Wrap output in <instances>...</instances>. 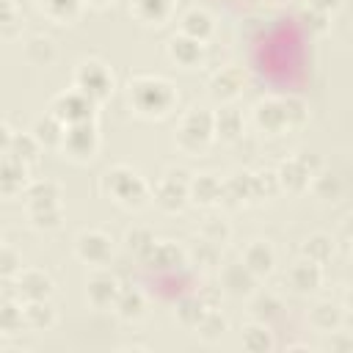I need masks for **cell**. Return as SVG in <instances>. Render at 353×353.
Returning <instances> with one entry per match:
<instances>
[{"label":"cell","instance_id":"1","mask_svg":"<svg viewBox=\"0 0 353 353\" xmlns=\"http://www.w3.org/2000/svg\"><path fill=\"white\" fill-rule=\"evenodd\" d=\"M130 102L143 113V116H163L174 108L176 91L168 80L154 77V74H138L130 80Z\"/></svg>","mask_w":353,"mask_h":353},{"label":"cell","instance_id":"2","mask_svg":"<svg viewBox=\"0 0 353 353\" xmlns=\"http://www.w3.org/2000/svg\"><path fill=\"white\" fill-rule=\"evenodd\" d=\"M105 190L108 193H113L121 204H141L143 199H146V185H143V179L132 171V168H127V165H116V168H110L108 174H105Z\"/></svg>","mask_w":353,"mask_h":353},{"label":"cell","instance_id":"3","mask_svg":"<svg viewBox=\"0 0 353 353\" xmlns=\"http://www.w3.org/2000/svg\"><path fill=\"white\" fill-rule=\"evenodd\" d=\"M212 113L207 110H190L185 119H182V127H179V146L185 152H201L212 135Z\"/></svg>","mask_w":353,"mask_h":353},{"label":"cell","instance_id":"4","mask_svg":"<svg viewBox=\"0 0 353 353\" xmlns=\"http://www.w3.org/2000/svg\"><path fill=\"white\" fill-rule=\"evenodd\" d=\"M97 143H99V135H97V127H94L91 119L66 124L63 138H61V146H63L72 157H77V160L91 157V154L97 152Z\"/></svg>","mask_w":353,"mask_h":353},{"label":"cell","instance_id":"5","mask_svg":"<svg viewBox=\"0 0 353 353\" xmlns=\"http://www.w3.org/2000/svg\"><path fill=\"white\" fill-rule=\"evenodd\" d=\"M74 83L88 99H105L113 91V77L99 61L80 63V69L74 72Z\"/></svg>","mask_w":353,"mask_h":353},{"label":"cell","instance_id":"6","mask_svg":"<svg viewBox=\"0 0 353 353\" xmlns=\"http://www.w3.org/2000/svg\"><path fill=\"white\" fill-rule=\"evenodd\" d=\"M317 168H320V160H317V157L301 154V157L284 160L276 176H279V185H281V188H287V190H303V188L309 185V179L314 176Z\"/></svg>","mask_w":353,"mask_h":353},{"label":"cell","instance_id":"7","mask_svg":"<svg viewBox=\"0 0 353 353\" xmlns=\"http://www.w3.org/2000/svg\"><path fill=\"white\" fill-rule=\"evenodd\" d=\"M91 110H94V99H88L83 91H69L52 99V116H58L63 124L85 121L91 119Z\"/></svg>","mask_w":353,"mask_h":353},{"label":"cell","instance_id":"8","mask_svg":"<svg viewBox=\"0 0 353 353\" xmlns=\"http://www.w3.org/2000/svg\"><path fill=\"white\" fill-rule=\"evenodd\" d=\"M185 171H168V176L154 188V201L168 210V212H176L182 210L185 204V196H188V182H185Z\"/></svg>","mask_w":353,"mask_h":353},{"label":"cell","instance_id":"9","mask_svg":"<svg viewBox=\"0 0 353 353\" xmlns=\"http://www.w3.org/2000/svg\"><path fill=\"white\" fill-rule=\"evenodd\" d=\"M17 292L25 301H44L52 292V281L41 270H22L17 276Z\"/></svg>","mask_w":353,"mask_h":353},{"label":"cell","instance_id":"10","mask_svg":"<svg viewBox=\"0 0 353 353\" xmlns=\"http://www.w3.org/2000/svg\"><path fill=\"white\" fill-rule=\"evenodd\" d=\"M77 256L85 262H105L110 256V240L102 232H83L77 237Z\"/></svg>","mask_w":353,"mask_h":353},{"label":"cell","instance_id":"11","mask_svg":"<svg viewBox=\"0 0 353 353\" xmlns=\"http://www.w3.org/2000/svg\"><path fill=\"white\" fill-rule=\"evenodd\" d=\"M25 163L17 160L14 154H6L0 157V193H17L22 185H25Z\"/></svg>","mask_w":353,"mask_h":353},{"label":"cell","instance_id":"12","mask_svg":"<svg viewBox=\"0 0 353 353\" xmlns=\"http://www.w3.org/2000/svg\"><path fill=\"white\" fill-rule=\"evenodd\" d=\"M256 121L259 127H265L268 132H281L287 130V116H284V108H281V99H265L256 105Z\"/></svg>","mask_w":353,"mask_h":353},{"label":"cell","instance_id":"13","mask_svg":"<svg viewBox=\"0 0 353 353\" xmlns=\"http://www.w3.org/2000/svg\"><path fill=\"white\" fill-rule=\"evenodd\" d=\"M63 130H66V124H63L58 116L47 113V116H41V119H36V124H33V138L39 141V146H41V143H44V146H55V143H61Z\"/></svg>","mask_w":353,"mask_h":353},{"label":"cell","instance_id":"14","mask_svg":"<svg viewBox=\"0 0 353 353\" xmlns=\"http://www.w3.org/2000/svg\"><path fill=\"white\" fill-rule=\"evenodd\" d=\"M243 265L254 273V276H265V273H270L273 270V251L265 245V243H251L248 248H245V254H243Z\"/></svg>","mask_w":353,"mask_h":353},{"label":"cell","instance_id":"15","mask_svg":"<svg viewBox=\"0 0 353 353\" xmlns=\"http://www.w3.org/2000/svg\"><path fill=\"white\" fill-rule=\"evenodd\" d=\"M168 52H171V58L174 61H179L182 66H193L199 58H201V41H196V39H190V36H174L171 41H168Z\"/></svg>","mask_w":353,"mask_h":353},{"label":"cell","instance_id":"16","mask_svg":"<svg viewBox=\"0 0 353 353\" xmlns=\"http://www.w3.org/2000/svg\"><path fill=\"white\" fill-rule=\"evenodd\" d=\"M290 281H292V287L301 290V292L317 290V287H320V265L312 262V259L298 262V265L290 270Z\"/></svg>","mask_w":353,"mask_h":353},{"label":"cell","instance_id":"17","mask_svg":"<svg viewBox=\"0 0 353 353\" xmlns=\"http://www.w3.org/2000/svg\"><path fill=\"white\" fill-rule=\"evenodd\" d=\"M116 295H119V284H116V279L110 273L91 276V281H88V298L97 306H108L110 301H116Z\"/></svg>","mask_w":353,"mask_h":353},{"label":"cell","instance_id":"18","mask_svg":"<svg viewBox=\"0 0 353 353\" xmlns=\"http://www.w3.org/2000/svg\"><path fill=\"white\" fill-rule=\"evenodd\" d=\"M188 193L199 204H215V201H221V182L212 174H201L188 185Z\"/></svg>","mask_w":353,"mask_h":353},{"label":"cell","instance_id":"19","mask_svg":"<svg viewBox=\"0 0 353 353\" xmlns=\"http://www.w3.org/2000/svg\"><path fill=\"white\" fill-rule=\"evenodd\" d=\"M149 265L152 268H160V270H168V268H179L185 254L174 245V243H154L152 251H149Z\"/></svg>","mask_w":353,"mask_h":353},{"label":"cell","instance_id":"20","mask_svg":"<svg viewBox=\"0 0 353 353\" xmlns=\"http://www.w3.org/2000/svg\"><path fill=\"white\" fill-rule=\"evenodd\" d=\"M212 130H215L221 138L234 141V138L243 132V116H240L237 110H232V108H223V110H218V113L212 116Z\"/></svg>","mask_w":353,"mask_h":353},{"label":"cell","instance_id":"21","mask_svg":"<svg viewBox=\"0 0 353 353\" xmlns=\"http://www.w3.org/2000/svg\"><path fill=\"white\" fill-rule=\"evenodd\" d=\"M243 88V74L237 69H223L221 74L212 77V97L218 99H232Z\"/></svg>","mask_w":353,"mask_h":353},{"label":"cell","instance_id":"22","mask_svg":"<svg viewBox=\"0 0 353 353\" xmlns=\"http://www.w3.org/2000/svg\"><path fill=\"white\" fill-rule=\"evenodd\" d=\"M210 30H212V22H210V17H207L204 11L193 8V11H188V14L182 17V33H185V36H190V39H196V41H204V39L210 36Z\"/></svg>","mask_w":353,"mask_h":353},{"label":"cell","instance_id":"23","mask_svg":"<svg viewBox=\"0 0 353 353\" xmlns=\"http://www.w3.org/2000/svg\"><path fill=\"white\" fill-rule=\"evenodd\" d=\"M223 284H226L234 295L251 292V287H254V273H251L245 265H229V268L223 270Z\"/></svg>","mask_w":353,"mask_h":353},{"label":"cell","instance_id":"24","mask_svg":"<svg viewBox=\"0 0 353 353\" xmlns=\"http://www.w3.org/2000/svg\"><path fill=\"white\" fill-rule=\"evenodd\" d=\"M132 11L143 22H160L171 11V0H132Z\"/></svg>","mask_w":353,"mask_h":353},{"label":"cell","instance_id":"25","mask_svg":"<svg viewBox=\"0 0 353 353\" xmlns=\"http://www.w3.org/2000/svg\"><path fill=\"white\" fill-rule=\"evenodd\" d=\"M28 199H30V210H39V207H55V204H58V185L50 182V179L36 182V185H30Z\"/></svg>","mask_w":353,"mask_h":353},{"label":"cell","instance_id":"26","mask_svg":"<svg viewBox=\"0 0 353 353\" xmlns=\"http://www.w3.org/2000/svg\"><path fill=\"white\" fill-rule=\"evenodd\" d=\"M8 154H14V157H17V160H22V163H30V160H36V154H39V141L33 138V132L11 135Z\"/></svg>","mask_w":353,"mask_h":353},{"label":"cell","instance_id":"27","mask_svg":"<svg viewBox=\"0 0 353 353\" xmlns=\"http://www.w3.org/2000/svg\"><path fill=\"white\" fill-rule=\"evenodd\" d=\"M22 323L33 328H44L52 323V309L44 301H28V306H22Z\"/></svg>","mask_w":353,"mask_h":353},{"label":"cell","instance_id":"28","mask_svg":"<svg viewBox=\"0 0 353 353\" xmlns=\"http://www.w3.org/2000/svg\"><path fill=\"white\" fill-rule=\"evenodd\" d=\"M232 199V201H243L251 199V174H237L229 182L221 185V199Z\"/></svg>","mask_w":353,"mask_h":353},{"label":"cell","instance_id":"29","mask_svg":"<svg viewBox=\"0 0 353 353\" xmlns=\"http://www.w3.org/2000/svg\"><path fill=\"white\" fill-rule=\"evenodd\" d=\"M303 254H306V259H312V262L323 265V262H328V259H331L334 245H331V240H328L325 234H314V237H309V240H306Z\"/></svg>","mask_w":353,"mask_h":353},{"label":"cell","instance_id":"30","mask_svg":"<svg viewBox=\"0 0 353 353\" xmlns=\"http://www.w3.org/2000/svg\"><path fill=\"white\" fill-rule=\"evenodd\" d=\"M116 309L121 312V317H138L143 309V295L138 290H119L116 295Z\"/></svg>","mask_w":353,"mask_h":353},{"label":"cell","instance_id":"31","mask_svg":"<svg viewBox=\"0 0 353 353\" xmlns=\"http://www.w3.org/2000/svg\"><path fill=\"white\" fill-rule=\"evenodd\" d=\"M243 345H245V350H251V353H262V350H270V334H268V328L265 325H248L245 331H243Z\"/></svg>","mask_w":353,"mask_h":353},{"label":"cell","instance_id":"32","mask_svg":"<svg viewBox=\"0 0 353 353\" xmlns=\"http://www.w3.org/2000/svg\"><path fill=\"white\" fill-rule=\"evenodd\" d=\"M25 52H28V58L33 61V63H50L52 58H55V47H52V41L50 39H44V36H36V39H30L28 41V47H25Z\"/></svg>","mask_w":353,"mask_h":353},{"label":"cell","instance_id":"33","mask_svg":"<svg viewBox=\"0 0 353 353\" xmlns=\"http://www.w3.org/2000/svg\"><path fill=\"white\" fill-rule=\"evenodd\" d=\"M279 190V176L270 174V171H262V174H251V199H265V196H273Z\"/></svg>","mask_w":353,"mask_h":353},{"label":"cell","instance_id":"34","mask_svg":"<svg viewBox=\"0 0 353 353\" xmlns=\"http://www.w3.org/2000/svg\"><path fill=\"white\" fill-rule=\"evenodd\" d=\"M196 328H199V334H201L204 339H218V336L223 334V328H226V320H223L218 312L207 309V312L201 314V320L196 323Z\"/></svg>","mask_w":353,"mask_h":353},{"label":"cell","instance_id":"35","mask_svg":"<svg viewBox=\"0 0 353 353\" xmlns=\"http://www.w3.org/2000/svg\"><path fill=\"white\" fill-rule=\"evenodd\" d=\"M22 325V309L11 298H0V331H17Z\"/></svg>","mask_w":353,"mask_h":353},{"label":"cell","instance_id":"36","mask_svg":"<svg viewBox=\"0 0 353 353\" xmlns=\"http://www.w3.org/2000/svg\"><path fill=\"white\" fill-rule=\"evenodd\" d=\"M39 6L52 17V19H72L80 8V0H39Z\"/></svg>","mask_w":353,"mask_h":353},{"label":"cell","instance_id":"37","mask_svg":"<svg viewBox=\"0 0 353 353\" xmlns=\"http://www.w3.org/2000/svg\"><path fill=\"white\" fill-rule=\"evenodd\" d=\"M152 245H154V237H152L149 229H141V226H138V229H130V232H127V248L135 251V254H141L143 259L149 256Z\"/></svg>","mask_w":353,"mask_h":353},{"label":"cell","instance_id":"38","mask_svg":"<svg viewBox=\"0 0 353 353\" xmlns=\"http://www.w3.org/2000/svg\"><path fill=\"white\" fill-rule=\"evenodd\" d=\"M312 323H314L317 328H323V331H331V328L339 325V309L331 306V303H317V306L312 309Z\"/></svg>","mask_w":353,"mask_h":353},{"label":"cell","instance_id":"39","mask_svg":"<svg viewBox=\"0 0 353 353\" xmlns=\"http://www.w3.org/2000/svg\"><path fill=\"white\" fill-rule=\"evenodd\" d=\"M190 254H193V259H196L199 265H204V268H212V265L218 262V245L210 243V240H196L193 248H190Z\"/></svg>","mask_w":353,"mask_h":353},{"label":"cell","instance_id":"40","mask_svg":"<svg viewBox=\"0 0 353 353\" xmlns=\"http://www.w3.org/2000/svg\"><path fill=\"white\" fill-rule=\"evenodd\" d=\"M312 188H314V193H317L320 199H336V196L342 193L339 179H336V176H331V174H320V176H314Z\"/></svg>","mask_w":353,"mask_h":353},{"label":"cell","instance_id":"41","mask_svg":"<svg viewBox=\"0 0 353 353\" xmlns=\"http://www.w3.org/2000/svg\"><path fill=\"white\" fill-rule=\"evenodd\" d=\"M30 215H33V226H39V229H52V226L61 223V210H58V204H55V207L30 210Z\"/></svg>","mask_w":353,"mask_h":353},{"label":"cell","instance_id":"42","mask_svg":"<svg viewBox=\"0 0 353 353\" xmlns=\"http://www.w3.org/2000/svg\"><path fill=\"white\" fill-rule=\"evenodd\" d=\"M204 312H207V309H204V301H201V298H188V301L179 303V317H182V323H188V325H196Z\"/></svg>","mask_w":353,"mask_h":353},{"label":"cell","instance_id":"43","mask_svg":"<svg viewBox=\"0 0 353 353\" xmlns=\"http://www.w3.org/2000/svg\"><path fill=\"white\" fill-rule=\"evenodd\" d=\"M281 108H284V116H287V124H290V127L303 124V119H306V105H303L298 97L281 99Z\"/></svg>","mask_w":353,"mask_h":353},{"label":"cell","instance_id":"44","mask_svg":"<svg viewBox=\"0 0 353 353\" xmlns=\"http://www.w3.org/2000/svg\"><path fill=\"white\" fill-rule=\"evenodd\" d=\"M17 268H19V256H17V251L0 245V276H11V273H17Z\"/></svg>","mask_w":353,"mask_h":353},{"label":"cell","instance_id":"45","mask_svg":"<svg viewBox=\"0 0 353 353\" xmlns=\"http://www.w3.org/2000/svg\"><path fill=\"white\" fill-rule=\"evenodd\" d=\"M229 237V229H226V223H221V221H210V223H204V240H210V243H223Z\"/></svg>","mask_w":353,"mask_h":353},{"label":"cell","instance_id":"46","mask_svg":"<svg viewBox=\"0 0 353 353\" xmlns=\"http://www.w3.org/2000/svg\"><path fill=\"white\" fill-rule=\"evenodd\" d=\"M279 309H281V303H279L273 295L256 298V303H254V312H256L259 317H273V314H279Z\"/></svg>","mask_w":353,"mask_h":353},{"label":"cell","instance_id":"47","mask_svg":"<svg viewBox=\"0 0 353 353\" xmlns=\"http://www.w3.org/2000/svg\"><path fill=\"white\" fill-rule=\"evenodd\" d=\"M303 19L314 28V30H323L325 28V11H317V8H309V11H303Z\"/></svg>","mask_w":353,"mask_h":353},{"label":"cell","instance_id":"48","mask_svg":"<svg viewBox=\"0 0 353 353\" xmlns=\"http://www.w3.org/2000/svg\"><path fill=\"white\" fill-rule=\"evenodd\" d=\"M11 19H17L14 3H11V0H0V25H3V22H11Z\"/></svg>","mask_w":353,"mask_h":353},{"label":"cell","instance_id":"49","mask_svg":"<svg viewBox=\"0 0 353 353\" xmlns=\"http://www.w3.org/2000/svg\"><path fill=\"white\" fill-rule=\"evenodd\" d=\"M312 3V8H317V11H331V8H336L339 6V0H309Z\"/></svg>","mask_w":353,"mask_h":353},{"label":"cell","instance_id":"50","mask_svg":"<svg viewBox=\"0 0 353 353\" xmlns=\"http://www.w3.org/2000/svg\"><path fill=\"white\" fill-rule=\"evenodd\" d=\"M8 146H11V132H8V127L0 121V154L8 152Z\"/></svg>","mask_w":353,"mask_h":353},{"label":"cell","instance_id":"51","mask_svg":"<svg viewBox=\"0 0 353 353\" xmlns=\"http://www.w3.org/2000/svg\"><path fill=\"white\" fill-rule=\"evenodd\" d=\"M94 3H108V0H94Z\"/></svg>","mask_w":353,"mask_h":353}]
</instances>
